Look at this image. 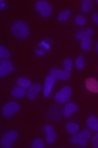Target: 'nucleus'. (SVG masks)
<instances>
[{"label":"nucleus","instance_id":"27","mask_svg":"<svg viewBox=\"0 0 98 148\" xmlns=\"http://www.w3.org/2000/svg\"><path fill=\"white\" fill-rule=\"evenodd\" d=\"M91 144L94 148H98V132L93 136L92 138V141H91Z\"/></svg>","mask_w":98,"mask_h":148},{"label":"nucleus","instance_id":"23","mask_svg":"<svg viewBox=\"0 0 98 148\" xmlns=\"http://www.w3.org/2000/svg\"><path fill=\"white\" fill-rule=\"evenodd\" d=\"M63 69H64L65 72L70 73L71 71H72L73 69V60L72 58H65L64 60H63Z\"/></svg>","mask_w":98,"mask_h":148},{"label":"nucleus","instance_id":"29","mask_svg":"<svg viewBox=\"0 0 98 148\" xmlns=\"http://www.w3.org/2000/svg\"><path fill=\"white\" fill-rule=\"evenodd\" d=\"M0 4H1V9H4V7H5V1L4 0H1V1H0Z\"/></svg>","mask_w":98,"mask_h":148},{"label":"nucleus","instance_id":"13","mask_svg":"<svg viewBox=\"0 0 98 148\" xmlns=\"http://www.w3.org/2000/svg\"><path fill=\"white\" fill-rule=\"evenodd\" d=\"M93 33H94L93 29L87 28V29H84V30L78 31V32L75 34V37L79 40H83V39H86V38H90L93 35Z\"/></svg>","mask_w":98,"mask_h":148},{"label":"nucleus","instance_id":"21","mask_svg":"<svg viewBox=\"0 0 98 148\" xmlns=\"http://www.w3.org/2000/svg\"><path fill=\"white\" fill-rule=\"evenodd\" d=\"M70 15H71V11L69 9H65V10H62L59 13L58 16H57V20L59 22H65V21L70 18Z\"/></svg>","mask_w":98,"mask_h":148},{"label":"nucleus","instance_id":"18","mask_svg":"<svg viewBox=\"0 0 98 148\" xmlns=\"http://www.w3.org/2000/svg\"><path fill=\"white\" fill-rule=\"evenodd\" d=\"M81 7H82V10L84 12H89L93 8V2H92L91 0H84V1H82Z\"/></svg>","mask_w":98,"mask_h":148},{"label":"nucleus","instance_id":"22","mask_svg":"<svg viewBox=\"0 0 98 148\" xmlns=\"http://www.w3.org/2000/svg\"><path fill=\"white\" fill-rule=\"evenodd\" d=\"M10 53H9L8 49L4 47V46H0V58L1 60H6V58H9Z\"/></svg>","mask_w":98,"mask_h":148},{"label":"nucleus","instance_id":"31","mask_svg":"<svg viewBox=\"0 0 98 148\" xmlns=\"http://www.w3.org/2000/svg\"><path fill=\"white\" fill-rule=\"evenodd\" d=\"M97 3H98V0H97Z\"/></svg>","mask_w":98,"mask_h":148},{"label":"nucleus","instance_id":"25","mask_svg":"<svg viewBox=\"0 0 98 148\" xmlns=\"http://www.w3.org/2000/svg\"><path fill=\"white\" fill-rule=\"evenodd\" d=\"M75 23H76L78 26H85V25L87 24V20H86V18L84 16V15L79 14V15H77L76 20H75Z\"/></svg>","mask_w":98,"mask_h":148},{"label":"nucleus","instance_id":"30","mask_svg":"<svg viewBox=\"0 0 98 148\" xmlns=\"http://www.w3.org/2000/svg\"><path fill=\"white\" fill-rule=\"evenodd\" d=\"M96 49H97V52H98V42H97V48Z\"/></svg>","mask_w":98,"mask_h":148},{"label":"nucleus","instance_id":"4","mask_svg":"<svg viewBox=\"0 0 98 148\" xmlns=\"http://www.w3.org/2000/svg\"><path fill=\"white\" fill-rule=\"evenodd\" d=\"M35 9L41 14L42 18H48L51 14V12H52L51 5L49 4V2L44 1V0H40V1L36 2Z\"/></svg>","mask_w":98,"mask_h":148},{"label":"nucleus","instance_id":"15","mask_svg":"<svg viewBox=\"0 0 98 148\" xmlns=\"http://www.w3.org/2000/svg\"><path fill=\"white\" fill-rule=\"evenodd\" d=\"M87 126L90 130H93L98 132V119L95 116H90L87 119Z\"/></svg>","mask_w":98,"mask_h":148},{"label":"nucleus","instance_id":"28","mask_svg":"<svg viewBox=\"0 0 98 148\" xmlns=\"http://www.w3.org/2000/svg\"><path fill=\"white\" fill-rule=\"evenodd\" d=\"M92 21H93L96 25H98V12L93 13V15H92Z\"/></svg>","mask_w":98,"mask_h":148},{"label":"nucleus","instance_id":"11","mask_svg":"<svg viewBox=\"0 0 98 148\" xmlns=\"http://www.w3.org/2000/svg\"><path fill=\"white\" fill-rule=\"evenodd\" d=\"M40 91H42V86L40 84H34L30 88H28V91H27V95L30 100H35L36 96L39 93Z\"/></svg>","mask_w":98,"mask_h":148},{"label":"nucleus","instance_id":"16","mask_svg":"<svg viewBox=\"0 0 98 148\" xmlns=\"http://www.w3.org/2000/svg\"><path fill=\"white\" fill-rule=\"evenodd\" d=\"M27 92L25 91V88H22V87H15L12 89V91H11V96L14 98H23L25 97V95H26Z\"/></svg>","mask_w":98,"mask_h":148},{"label":"nucleus","instance_id":"1","mask_svg":"<svg viewBox=\"0 0 98 148\" xmlns=\"http://www.w3.org/2000/svg\"><path fill=\"white\" fill-rule=\"evenodd\" d=\"M11 33L18 39H25L30 34V29L25 22L18 21V22L13 23L11 26Z\"/></svg>","mask_w":98,"mask_h":148},{"label":"nucleus","instance_id":"17","mask_svg":"<svg viewBox=\"0 0 98 148\" xmlns=\"http://www.w3.org/2000/svg\"><path fill=\"white\" fill-rule=\"evenodd\" d=\"M65 129H66V131H68L70 134L75 135V134H77L79 132V129H80V127H79V125L76 124V123L70 122V123H68V124L65 125Z\"/></svg>","mask_w":98,"mask_h":148},{"label":"nucleus","instance_id":"3","mask_svg":"<svg viewBox=\"0 0 98 148\" xmlns=\"http://www.w3.org/2000/svg\"><path fill=\"white\" fill-rule=\"evenodd\" d=\"M18 136H19V134L16 131H14V130L7 131V132H5V133L3 134L0 144H1V146H2L3 148H10L11 146H12V144L14 143V141L16 140Z\"/></svg>","mask_w":98,"mask_h":148},{"label":"nucleus","instance_id":"20","mask_svg":"<svg viewBox=\"0 0 98 148\" xmlns=\"http://www.w3.org/2000/svg\"><path fill=\"white\" fill-rule=\"evenodd\" d=\"M81 48L85 51H89L92 48V41L90 38H86V39H83L82 42H81Z\"/></svg>","mask_w":98,"mask_h":148},{"label":"nucleus","instance_id":"24","mask_svg":"<svg viewBox=\"0 0 98 148\" xmlns=\"http://www.w3.org/2000/svg\"><path fill=\"white\" fill-rule=\"evenodd\" d=\"M75 64H76V68L78 69V70H82V69H84V65H85V60H84V57L82 56V55L78 56V58L76 59V62H75Z\"/></svg>","mask_w":98,"mask_h":148},{"label":"nucleus","instance_id":"5","mask_svg":"<svg viewBox=\"0 0 98 148\" xmlns=\"http://www.w3.org/2000/svg\"><path fill=\"white\" fill-rule=\"evenodd\" d=\"M20 110V104L15 101H10L2 107V114L4 118L9 119Z\"/></svg>","mask_w":98,"mask_h":148},{"label":"nucleus","instance_id":"10","mask_svg":"<svg viewBox=\"0 0 98 148\" xmlns=\"http://www.w3.org/2000/svg\"><path fill=\"white\" fill-rule=\"evenodd\" d=\"M44 132L46 133V140H47L48 144H53L56 139V133H55L54 129H53L52 126L50 125H46V126L43 127Z\"/></svg>","mask_w":98,"mask_h":148},{"label":"nucleus","instance_id":"19","mask_svg":"<svg viewBox=\"0 0 98 148\" xmlns=\"http://www.w3.org/2000/svg\"><path fill=\"white\" fill-rule=\"evenodd\" d=\"M16 84H18L19 87H22V88H25V89H27V88H30L31 86V81L29 80V79L27 78H20L18 79V81H16Z\"/></svg>","mask_w":98,"mask_h":148},{"label":"nucleus","instance_id":"14","mask_svg":"<svg viewBox=\"0 0 98 148\" xmlns=\"http://www.w3.org/2000/svg\"><path fill=\"white\" fill-rule=\"evenodd\" d=\"M77 110H78L77 104H75V103H66L65 106L63 107V116L65 118H70L71 114Z\"/></svg>","mask_w":98,"mask_h":148},{"label":"nucleus","instance_id":"9","mask_svg":"<svg viewBox=\"0 0 98 148\" xmlns=\"http://www.w3.org/2000/svg\"><path fill=\"white\" fill-rule=\"evenodd\" d=\"M49 75L50 76H52L53 78L55 79V80H68V79H70L71 75L70 73L65 72L64 70H59V69H52V70L50 71V73H49Z\"/></svg>","mask_w":98,"mask_h":148},{"label":"nucleus","instance_id":"2","mask_svg":"<svg viewBox=\"0 0 98 148\" xmlns=\"http://www.w3.org/2000/svg\"><path fill=\"white\" fill-rule=\"evenodd\" d=\"M91 136V132L90 130H83L81 133L79 134H75L72 137L70 138V142L74 145H79L81 147H85L88 144V141H89V138Z\"/></svg>","mask_w":98,"mask_h":148},{"label":"nucleus","instance_id":"6","mask_svg":"<svg viewBox=\"0 0 98 148\" xmlns=\"http://www.w3.org/2000/svg\"><path fill=\"white\" fill-rule=\"evenodd\" d=\"M71 96H72V88L69 86H65L59 92H57L54 96V99L58 103H65L70 100Z\"/></svg>","mask_w":98,"mask_h":148},{"label":"nucleus","instance_id":"12","mask_svg":"<svg viewBox=\"0 0 98 148\" xmlns=\"http://www.w3.org/2000/svg\"><path fill=\"white\" fill-rule=\"evenodd\" d=\"M86 88L92 93H98V81L95 78H88L86 80Z\"/></svg>","mask_w":98,"mask_h":148},{"label":"nucleus","instance_id":"8","mask_svg":"<svg viewBox=\"0 0 98 148\" xmlns=\"http://www.w3.org/2000/svg\"><path fill=\"white\" fill-rule=\"evenodd\" d=\"M13 71V64L8 60H1L0 61V77L3 78L6 75L10 74Z\"/></svg>","mask_w":98,"mask_h":148},{"label":"nucleus","instance_id":"26","mask_svg":"<svg viewBox=\"0 0 98 148\" xmlns=\"http://www.w3.org/2000/svg\"><path fill=\"white\" fill-rule=\"evenodd\" d=\"M33 148H44V143L42 142L41 139H36L32 143Z\"/></svg>","mask_w":98,"mask_h":148},{"label":"nucleus","instance_id":"7","mask_svg":"<svg viewBox=\"0 0 98 148\" xmlns=\"http://www.w3.org/2000/svg\"><path fill=\"white\" fill-rule=\"evenodd\" d=\"M55 79L53 78L52 76H49L45 79V84H44V87H43V95L44 97H48V96L50 95L51 93V90H52L53 86L55 84Z\"/></svg>","mask_w":98,"mask_h":148}]
</instances>
